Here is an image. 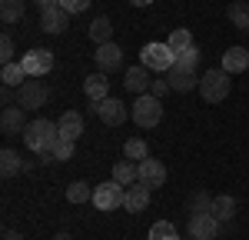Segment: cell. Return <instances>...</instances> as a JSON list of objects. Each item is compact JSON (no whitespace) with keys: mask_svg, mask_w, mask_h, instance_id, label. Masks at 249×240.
Masks as SVG:
<instances>
[{"mask_svg":"<svg viewBox=\"0 0 249 240\" xmlns=\"http://www.w3.org/2000/svg\"><path fill=\"white\" fill-rule=\"evenodd\" d=\"M150 90H153V97H163V94L173 90V87H170V80H153V87H150Z\"/></svg>","mask_w":249,"mask_h":240,"instance_id":"cell-36","label":"cell"},{"mask_svg":"<svg viewBox=\"0 0 249 240\" xmlns=\"http://www.w3.org/2000/svg\"><path fill=\"white\" fill-rule=\"evenodd\" d=\"M23 17V0H0V20L3 23H17Z\"/></svg>","mask_w":249,"mask_h":240,"instance_id":"cell-27","label":"cell"},{"mask_svg":"<svg viewBox=\"0 0 249 240\" xmlns=\"http://www.w3.org/2000/svg\"><path fill=\"white\" fill-rule=\"evenodd\" d=\"M93 60H96V67H100L103 74H113V70L123 67V50H120V43L107 40V43H100V47H96Z\"/></svg>","mask_w":249,"mask_h":240,"instance_id":"cell-8","label":"cell"},{"mask_svg":"<svg viewBox=\"0 0 249 240\" xmlns=\"http://www.w3.org/2000/svg\"><path fill=\"white\" fill-rule=\"evenodd\" d=\"M3 240H23L20 230H3Z\"/></svg>","mask_w":249,"mask_h":240,"instance_id":"cell-37","label":"cell"},{"mask_svg":"<svg viewBox=\"0 0 249 240\" xmlns=\"http://www.w3.org/2000/svg\"><path fill=\"white\" fill-rule=\"evenodd\" d=\"M53 240H73V237H70V234H57Z\"/></svg>","mask_w":249,"mask_h":240,"instance_id":"cell-40","label":"cell"},{"mask_svg":"<svg viewBox=\"0 0 249 240\" xmlns=\"http://www.w3.org/2000/svg\"><path fill=\"white\" fill-rule=\"evenodd\" d=\"M226 94H230V74L223 67H213L199 77V97L206 103H219V100H226Z\"/></svg>","mask_w":249,"mask_h":240,"instance_id":"cell-2","label":"cell"},{"mask_svg":"<svg viewBox=\"0 0 249 240\" xmlns=\"http://www.w3.org/2000/svg\"><path fill=\"white\" fill-rule=\"evenodd\" d=\"M40 10H50V7H60V0H37Z\"/></svg>","mask_w":249,"mask_h":240,"instance_id":"cell-38","label":"cell"},{"mask_svg":"<svg viewBox=\"0 0 249 240\" xmlns=\"http://www.w3.org/2000/svg\"><path fill=\"white\" fill-rule=\"evenodd\" d=\"M123 154H126V160H133V163H140V160H146V157H150V150H146V140L130 137L126 143H123Z\"/></svg>","mask_w":249,"mask_h":240,"instance_id":"cell-25","label":"cell"},{"mask_svg":"<svg viewBox=\"0 0 249 240\" xmlns=\"http://www.w3.org/2000/svg\"><path fill=\"white\" fill-rule=\"evenodd\" d=\"M249 67V50L246 47H230L226 54H223V70L226 74H243Z\"/></svg>","mask_w":249,"mask_h":240,"instance_id":"cell-19","label":"cell"},{"mask_svg":"<svg viewBox=\"0 0 249 240\" xmlns=\"http://www.w3.org/2000/svg\"><path fill=\"white\" fill-rule=\"evenodd\" d=\"M230 20H232V27H239V30H246L249 27V3H243V0H236V3H230Z\"/></svg>","mask_w":249,"mask_h":240,"instance_id":"cell-29","label":"cell"},{"mask_svg":"<svg viewBox=\"0 0 249 240\" xmlns=\"http://www.w3.org/2000/svg\"><path fill=\"white\" fill-rule=\"evenodd\" d=\"M150 194H153V187H146V183H133V187H126V200H123V207H126L130 214H143V210L150 207Z\"/></svg>","mask_w":249,"mask_h":240,"instance_id":"cell-14","label":"cell"},{"mask_svg":"<svg viewBox=\"0 0 249 240\" xmlns=\"http://www.w3.org/2000/svg\"><path fill=\"white\" fill-rule=\"evenodd\" d=\"M23 70H27V77H43V74H50L53 70V54L47 50V47H34V50H27L23 54Z\"/></svg>","mask_w":249,"mask_h":240,"instance_id":"cell-7","label":"cell"},{"mask_svg":"<svg viewBox=\"0 0 249 240\" xmlns=\"http://www.w3.org/2000/svg\"><path fill=\"white\" fill-rule=\"evenodd\" d=\"M140 63L150 67L153 74H170L173 63H176V54H173L170 43H146L140 50Z\"/></svg>","mask_w":249,"mask_h":240,"instance_id":"cell-3","label":"cell"},{"mask_svg":"<svg viewBox=\"0 0 249 240\" xmlns=\"http://www.w3.org/2000/svg\"><path fill=\"white\" fill-rule=\"evenodd\" d=\"M186 207H190V217H193V214H210L213 197L206 194V190H193L190 200H186Z\"/></svg>","mask_w":249,"mask_h":240,"instance_id":"cell-26","label":"cell"},{"mask_svg":"<svg viewBox=\"0 0 249 240\" xmlns=\"http://www.w3.org/2000/svg\"><path fill=\"white\" fill-rule=\"evenodd\" d=\"M210 214L219 223H226V220L236 217V197H230V194H219V197H213V207H210Z\"/></svg>","mask_w":249,"mask_h":240,"instance_id":"cell-21","label":"cell"},{"mask_svg":"<svg viewBox=\"0 0 249 240\" xmlns=\"http://www.w3.org/2000/svg\"><path fill=\"white\" fill-rule=\"evenodd\" d=\"M166 43L173 47V54H183L186 47H193V34L186 30V27H179V30H173V34H170V40H166Z\"/></svg>","mask_w":249,"mask_h":240,"instance_id":"cell-31","label":"cell"},{"mask_svg":"<svg viewBox=\"0 0 249 240\" xmlns=\"http://www.w3.org/2000/svg\"><path fill=\"white\" fill-rule=\"evenodd\" d=\"M57 130H60V137H63V140H80V134H83V114L67 110V114L57 120Z\"/></svg>","mask_w":249,"mask_h":240,"instance_id":"cell-17","label":"cell"},{"mask_svg":"<svg viewBox=\"0 0 249 240\" xmlns=\"http://www.w3.org/2000/svg\"><path fill=\"white\" fill-rule=\"evenodd\" d=\"M166 80H170V87L176 90V94H190V90H196V87H199V77H196V70L176 67V63H173L170 74H166Z\"/></svg>","mask_w":249,"mask_h":240,"instance_id":"cell-13","label":"cell"},{"mask_svg":"<svg viewBox=\"0 0 249 240\" xmlns=\"http://www.w3.org/2000/svg\"><path fill=\"white\" fill-rule=\"evenodd\" d=\"M190 240H193V237H190Z\"/></svg>","mask_w":249,"mask_h":240,"instance_id":"cell-41","label":"cell"},{"mask_svg":"<svg viewBox=\"0 0 249 240\" xmlns=\"http://www.w3.org/2000/svg\"><path fill=\"white\" fill-rule=\"evenodd\" d=\"M130 3H133V7H150L153 0H130Z\"/></svg>","mask_w":249,"mask_h":240,"instance_id":"cell-39","label":"cell"},{"mask_svg":"<svg viewBox=\"0 0 249 240\" xmlns=\"http://www.w3.org/2000/svg\"><path fill=\"white\" fill-rule=\"evenodd\" d=\"M17 97H20V107H23V110H40V107L50 100V90H47L37 77H30L23 87H17Z\"/></svg>","mask_w":249,"mask_h":240,"instance_id":"cell-6","label":"cell"},{"mask_svg":"<svg viewBox=\"0 0 249 240\" xmlns=\"http://www.w3.org/2000/svg\"><path fill=\"white\" fill-rule=\"evenodd\" d=\"M96 117L103 120L107 127H120V123L126 120V103H123V100H116V97L100 100V103H96Z\"/></svg>","mask_w":249,"mask_h":240,"instance_id":"cell-11","label":"cell"},{"mask_svg":"<svg viewBox=\"0 0 249 240\" xmlns=\"http://www.w3.org/2000/svg\"><path fill=\"white\" fill-rule=\"evenodd\" d=\"M57 140H60L57 120H30V123H27V130H23V143H27L34 154L50 150Z\"/></svg>","mask_w":249,"mask_h":240,"instance_id":"cell-1","label":"cell"},{"mask_svg":"<svg viewBox=\"0 0 249 240\" xmlns=\"http://www.w3.org/2000/svg\"><path fill=\"white\" fill-rule=\"evenodd\" d=\"M90 3H93V0H60V7H63L67 14H83Z\"/></svg>","mask_w":249,"mask_h":240,"instance_id":"cell-35","label":"cell"},{"mask_svg":"<svg viewBox=\"0 0 249 240\" xmlns=\"http://www.w3.org/2000/svg\"><path fill=\"white\" fill-rule=\"evenodd\" d=\"M160 120H163V103H160V97L140 94V97L133 100V123L143 127V130H150V127L160 123Z\"/></svg>","mask_w":249,"mask_h":240,"instance_id":"cell-4","label":"cell"},{"mask_svg":"<svg viewBox=\"0 0 249 240\" xmlns=\"http://www.w3.org/2000/svg\"><path fill=\"white\" fill-rule=\"evenodd\" d=\"M0 60H3V63H10V60H14V37H10V34H3V37H0Z\"/></svg>","mask_w":249,"mask_h":240,"instance_id":"cell-34","label":"cell"},{"mask_svg":"<svg viewBox=\"0 0 249 240\" xmlns=\"http://www.w3.org/2000/svg\"><path fill=\"white\" fill-rule=\"evenodd\" d=\"M123 200H126V187L123 183H116V180H107V183H100L93 190V203L96 210H116V207H123Z\"/></svg>","mask_w":249,"mask_h":240,"instance_id":"cell-5","label":"cell"},{"mask_svg":"<svg viewBox=\"0 0 249 240\" xmlns=\"http://www.w3.org/2000/svg\"><path fill=\"white\" fill-rule=\"evenodd\" d=\"M0 80H3V87H23L27 83V70H23V63H3L0 67Z\"/></svg>","mask_w":249,"mask_h":240,"instance_id":"cell-22","label":"cell"},{"mask_svg":"<svg viewBox=\"0 0 249 240\" xmlns=\"http://www.w3.org/2000/svg\"><path fill=\"white\" fill-rule=\"evenodd\" d=\"M40 27L47 34H63L70 27V14L63 7H50V10H40Z\"/></svg>","mask_w":249,"mask_h":240,"instance_id":"cell-15","label":"cell"},{"mask_svg":"<svg viewBox=\"0 0 249 240\" xmlns=\"http://www.w3.org/2000/svg\"><path fill=\"white\" fill-rule=\"evenodd\" d=\"M199 60H203V54H199V47L193 43V47H186V50H183V54H176V67L196 70V67H199Z\"/></svg>","mask_w":249,"mask_h":240,"instance_id":"cell-32","label":"cell"},{"mask_svg":"<svg viewBox=\"0 0 249 240\" xmlns=\"http://www.w3.org/2000/svg\"><path fill=\"white\" fill-rule=\"evenodd\" d=\"M186 230H190L193 240H216V234H219V220L213 217V214H193Z\"/></svg>","mask_w":249,"mask_h":240,"instance_id":"cell-10","label":"cell"},{"mask_svg":"<svg viewBox=\"0 0 249 240\" xmlns=\"http://www.w3.org/2000/svg\"><path fill=\"white\" fill-rule=\"evenodd\" d=\"M113 180H116V183H123V187H133L136 180H140V170H136V163L123 157V160H120V163L113 167Z\"/></svg>","mask_w":249,"mask_h":240,"instance_id":"cell-23","label":"cell"},{"mask_svg":"<svg viewBox=\"0 0 249 240\" xmlns=\"http://www.w3.org/2000/svg\"><path fill=\"white\" fill-rule=\"evenodd\" d=\"M110 37H113V23H110V17H96L93 23H90V40H96V47H100V43H107Z\"/></svg>","mask_w":249,"mask_h":240,"instance_id":"cell-24","label":"cell"},{"mask_svg":"<svg viewBox=\"0 0 249 240\" xmlns=\"http://www.w3.org/2000/svg\"><path fill=\"white\" fill-rule=\"evenodd\" d=\"M0 130L7 134V137H14L20 130H27V110L23 107H3V114H0Z\"/></svg>","mask_w":249,"mask_h":240,"instance_id":"cell-12","label":"cell"},{"mask_svg":"<svg viewBox=\"0 0 249 240\" xmlns=\"http://www.w3.org/2000/svg\"><path fill=\"white\" fill-rule=\"evenodd\" d=\"M50 154H53V160H70L73 154H77V140H63L60 137L53 147H50Z\"/></svg>","mask_w":249,"mask_h":240,"instance_id":"cell-33","label":"cell"},{"mask_svg":"<svg viewBox=\"0 0 249 240\" xmlns=\"http://www.w3.org/2000/svg\"><path fill=\"white\" fill-rule=\"evenodd\" d=\"M67 200H70V203H87V200H93V190H90V183H83V180H73V183L67 187Z\"/></svg>","mask_w":249,"mask_h":240,"instance_id":"cell-28","label":"cell"},{"mask_svg":"<svg viewBox=\"0 0 249 240\" xmlns=\"http://www.w3.org/2000/svg\"><path fill=\"white\" fill-rule=\"evenodd\" d=\"M83 94L90 100H107V94H110V80H107V74L103 70H96V74H90V77L83 80Z\"/></svg>","mask_w":249,"mask_h":240,"instance_id":"cell-18","label":"cell"},{"mask_svg":"<svg viewBox=\"0 0 249 240\" xmlns=\"http://www.w3.org/2000/svg\"><path fill=\"white\" fill-rule=\"evenodd\" d=\"M123 87L130 90V94H146L150 87H153V80H150V67H130L126 70V77H123Z\"/></svg>","mask_w":249,"mask_h":240,"instance_id":"cell-16","label":"cell"},{"mask_svg":"<svg viewBox=\"0 0 249 240\" xmlns=\"http://www.w3.org/2000/svg\"><path fill=\"white\" fill-rule=\"evenodd\" d=\"M20 170H27V160L20 157L17 150L3 147V150H0V174H3V177H17Z\"/></svg>","mask_w":249,"mask_h":240,"instance_id":"cell-20","label":"cell"},{"mask_svg":"<svg viewBox=\"0 0 249 240\" xmlns=\"http://www.w3.org/2000/svg\"><path fill=\"white\" fill-rule=\"evenodd\" d=\"M150 240H179V234H176V227L170 220H156L150 227Z\"/></svg>","mask_w":249,"mask_h":240,"instance_id":"cell-30","label":"cell"},{"mask_svg":"<svg viewBox=\"0 0 249 240\" xmlns=\"http://www.w3.org/2000/svg\"><path fill=\"white\" fill-rule=\"evenodd\" d=\"M136 170H140V183H146V187H153V190L166 183V163H163V160L146 157V160L136 163Z\"/></svg>","mask_w":249,"mask_h":240,"instance_id":"cell-9","label":"cell"}]
</instances>
